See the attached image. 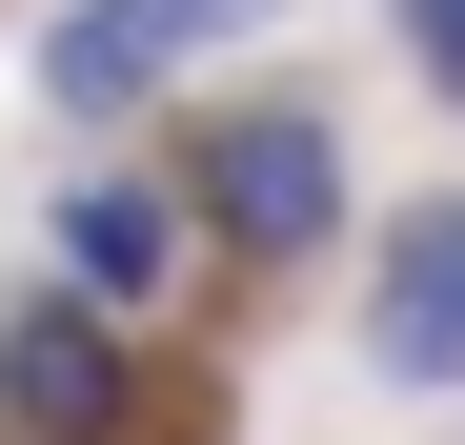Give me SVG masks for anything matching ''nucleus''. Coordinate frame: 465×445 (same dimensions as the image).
<instances>
[{
    "label": "nucleus",
    "mask_w": 465,
    "mask_h": 445,
    "mask_svg": "<svg viewBox=\"0 0 465 445\" xmlns=\"http://www.w3.org/2000/svg\"><path fill=\"white\" fill-rule=\"evenodd\" d=\"M163 21V61H203V41H243V21H283V0H142Z\"/></svg>",
    "instance_id": "obj_6"
},
{
    "label": "nucleus",
    "mask_w": 465,
    "mask_h": 445,
    "mask_svg": "<svg viewBox=\"0 0 465 445\" xmlns=\"http://www.w3.org/2000/svg\"><path fill=\"white\" fill-rule=\"evenodd\" d=\"M0 425L21 445H122L142 425V344L82 324L61 283H21V304H0Z\"/></svg>",
    "instance_id": "obj_2"
},
{
    "label": "nucleus",
    "mask_w": 465,
    "mask_h": 445,
    "mask_svg": "<svg viewBox=\"0 0 465 445\" xmlns=\"http://www.w3.org/2000/svg\"><path fill=\"white\" fill-rule=\"evenodd\" d=\"M183 203H203L243 263L344 243V142H324V102H223V122L183 142Z\"/></svg>",
    "instance_id": "obj_1"
},
{
    "label": "nucleus",
    "mask_w": 465,
    "mask_h": 445,
    "mask_svg": "<svg viewBox=\"0 0 465 445\" xmlns=\"http://www.w3.org/2000/svg\"><path fill=\"white\" fill-rule=\"evenodd\" d=\"M384 21H405V61H425V82L465 102V0H384Z\"/></svg>",
    "instance_id": "obj_7"
},
{
    "label": "nucleus",
    "mask_w": 465,
    "mask_h": 445,
    "mask_svg": "<svg viewBox=\"0 0 465 445\" xmlns=\"http://www.w3.org/2000/svg\"><path fill=\"white\" fill-rule=\"evenodd\" d=\"M364 364H384L405 405L465 385V203H405V222H384V263H364Z\"/></svg>",
    "instance_id": "obj_3"
},
{
    "label": "nucleus",
    "mask_w": 465,
    "mask_h": 445,
    "mask_svg": "<svg viewBox=\"0 0 465 445\" xmlns=\"http://www.w3.org/2000/svg\"><path fill=\"white\" fill-rule=\"evenodd\" d=\"M183 61H163V21H142V0H61L41 21V102L61 122H122V102H163Z\"/></svg>",
    "instance_id": "obj_5"
},
{
    "label": "nucleus",
    "mask_w": 465,
    "mask_h": 445,
    "mask_svg": "<svg viewBox=\"0 0 465 445\" xmlns=\"http://www.w3.org/2000/svg\"><path fill=\"white\" fill-rule=\"evenodd\" d=\"M163 263H183V203L163 183H61V304H82V324H142V304H163Z\"/></svg>",
    "instance_id": "obj_4"
}]
</instances>
